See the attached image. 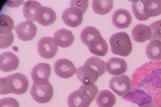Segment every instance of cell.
I'll return each mask as SVG.
<instances>
[{
	"mask_svg": "<svg viewBox=\"0 0 161 107\" xmlns=\"http://www.w3.org/2000/svg\"><path fill=\"white\" fill-rule=\"evenodd\" d=\"M105 62L99 58L92 57L86 60L83 66L77 69L75 74L83 84H94L98 77L105 72Z\"/></svg>",
	"mask_w": 161,
	"mask_h": 107,
	"instance_id": "cell-1",
	"label": "cell"
},
{
	"mask_svg": "<svg viewBox=\"0 0 161 107\" xmlns=\"http://www.w3.org/2000/svg\"><path fill=\"white\" fill-rule=\"evenodd\" d=\"M29 80L20 73H17L0 79V94L4 95L13 93L22 95L27 90Z\"/></svg>",
	"mask_w": 161,
	"mask_h": 107,
	"instance_id": "cell-2",
	"label": "cell"
},
{
	"mask_svg": "<svg viewBox=\"0 0 161 107\" xmlns=\"http://www.w3.org/2000/svg\"><path fill=\"white\" fill-rule=\"evenodd\" d=\"M98 89L94 84H83L78 90L70 94L68 99L69 107H89L95 99Z\"/></svg>",
	"mask_w": 161,
	"mask_h": 107,
	"instance_id": "cell-3",
	"label": "cell"
},
{
	"mask_svg": "<svg viewBox=\"0 0 161 107\" xmlns=\"http://www.w3.org/2000/svg\"><path fill=\"white\" fill-rule=\"evenodd\" d=\"M111 51L114 54L127 57L131 53L132 48L128 35L120 32L113 34L109 39Z\"/></svg>",
	"mask_w": 161,
	"mask_h": 107,
	"instance_id": "cell-4",
	"label": "cell"
},
{
	"mask_svg": "<svg viewBox=\"0 0 161 107\" xmlns=\"http://www.w3.org/2000/svg\"><path fill=\"white\" fill-rule=\"evenodd\" d=\"M14 23L9 16L5 14L0 16V48L5 49L10 46L14 40L12 30Z\"/></svg>",
	"mask_w": 161,
	"mask_h": 107,
	"instance_id": "cell-5",
	"label": "cell"
},
{
	"mask_svg": "<svg viewBox=\"0 0 161 107\" xmlns=\"http://www.w3.org/2000/svg\"><path fill=\"white\" fill-rule=\"evenodd\" d=\"M31 95L36 102L40 104L48 103L53 95V89L49 82L39 84L33 83L30 90Z\"/></svg>",
	"mask_w": 161,
	"mask_h": 107,
	"instance_id": "cell-6",
	"label": "cell"
},
{
	"mask_svg": "<svg viewBox=\"0 0 161 107\" xmlns=\"http://www.w3.org/2000/svg\"><path fill=\"white\" fill-rule=\"evenodd\" d=\"M110 89L118 96L124 97L132 91L130 79L125 75L113 76L110 80Z\"/></svg>",
	"mask_w": 161,
	"mask_h": 107,
	"instance_id": "cell-7",
	"label": "cell"
},
{
	"mask_svg": "<svg viewBox=\"0 0 161 107\" xmlns=\"http://www.w3.org/2000/svg\"><path fill=\"white\" fill-rule=\"evenodd\" d=\"M58 46L54 39L51 37H44L37 43V50L39 55L46 59L54 57L58 50Z\"/></svg>",
	"mask_w": 161,
	"mask_h": 107,
	"instance_id": "cell-8",
	"label": "cell"
},
{
	"mask_svg": "<svg viewBox=\"0 0 161 107\" xmlns=\"http://www.w3.org/2000/svg\"><path fill=\"white\" fill-rule=\"evenodd\" d=\"M53 70L58 76L64 79L71 78L76 71L75 67L73 63L67 59L58 60L53 65Z\"/></svg>",
	"mask_w": 161,
	"mask_h": 107,
	"instance_id": "cell-9",
	"label": "cell"
},
{
	"mask_svg": "<svg viewBox=\"0 0 161 107\" xmlns=\"http://www.w3.org/2000/svg\"><path fill=\"white\" fill-rule=\"evenodd\" d=\"M18 37L24 41H29L35 36L36 26L32 22L25 21L16 25L15 28Z\"/></svg>",
	"mask_w": 161,
	"mask_h": 107,
	"instance_id": "cell-10",
	"label": "cell"
},
{
	"mask_svg": "<svg viewBox=\"0 0 161 107\" xmlns=\"http://www.w3.org/2000/svg\"><path fill=\"white\" fill-rule=\"evenodd\" d=\"M51 73L50 65L47 63H39L35 65L31 72L34 83L36 84L47 82Z\"/></svg>",
	"mask_w": 161,
	"mask_h": 107,
	"instance_id": "cell-11",
	"label": "cell"
},
{
	"mask_svg": "<svg viewBox=\"0 0 161 107\" xmlns=\"http://www.w3.org/2000/svg\"><path fill=\"white\" fill-rule=\"evenodd\" d=\"M83 13L74 7L66 9L63 13L62 18L64 24L73 28H75L81 24Z\"/></svg>",
	"mask_w": 161,
	"mask_h": 107,
	"instance_id": "cell-12",
	"label": "cell"
},
{
	"mask_svg": "<svg viewBox=\"0 0 161 107\" xmlns=\"http://www.w3.org/2000/svg\"><path fill=\"white\" fill-rule=\"evenodd\" d=\"M19 64L18 58L11 52H5L0 55V69L2 72L14 71L18 68Z\"/></svg>",
	"mask_w": 161,
	"mask_h": 107,
	"instance_id": "cell-13",
	"label": "cell"
},
{
	"mask_svg": "<svg viewBox=\"0 0 161 107\" xmlns=\"http://www.w3.org/2000/svg\"><path fill=\"white\" fill-rule=\"evenodd\" d=\"M114 26L119 29L128 28L132 22V17L130 12L126 9L119 8L116 10L112 17Z\"/></svg>",
	"mask_w": 161,
	"mask_h": 107,
	"instance_id": "cell-14",
	"label": "cell"
},
{
	"mask_svg": "<svg viewBox=\"0 0 161 107\" xmlns=\"http://www.w3.org/2000/svg\"><path fill=\"white\" fill-rule=\"evenodd\" d=\"M128 65L126 61L122 59L113 57L106 63L107 72L112 75H119L126 71Z\"/></svg>",
	"mask_w": 161,
	"mask_h": 107,
	"instance_id": "cell-15",
	"label": "cell"
},
{
	"mask_svg": "<svg viewBox=\"0 0 161 107\" xmlns=\"http://www.w3.org/2000/svg\"><path fill=\"white\" fill-rule=\"evenodd\" d=\"M56 18V13L53 9L42 6L37 13L36 20L39 24L47 26L54 23Z\"/></svg>",
	"mask_w": 161,
	"mask_h": 107,
	"instance_id": "cell-16",
	"label": "cell"
},
{
	"mask_svg": "<svg viewBox=\"0 0 161 107\" xmlns=\"http://www.w3.org/2000/svg\"><path fill=\"white\" fill-rule=\"evenodd\" d=\"M123 99L126 101L137 104L141 107L152 101V97L142 89H137L131 91Z\"/></svg>",
	"mask_w": 161,
	"mask_h": 107,
	"instance_id": "cell-17",
	"label": "cell"
},
{
	"mask_svg": "<svg viewBox=\"0 0 161 107\" xmlns=\"http://www.w3.org/2000/svg\"><path fill=\"white\" fill-rule=\"evenodd\" d=\"M53 39L58 46L66 48L72 44L75 37L71 31L65 29L58 30L53 35Z\"/></svg>",
	"mask_w": 161,
	"mask_h": 107,
	"instance_id": "cell-18",
	"label": "cell"
},
{
	"mask_svg": "<svg viewBox=\"0 0 161 107\" xmlns=\"http://www.w3.org/2000/svg\"><path fill=\"white\" fill-rule=\"evenodd\" d=\"M131 35L134 41L139 43H143L151 37V31L149 26L139 23L133 28Z\"/></svg>",
	"mask_w": 161,
	"mask_h": 107,
	"instance_id": "cell-19",
	"label": "cell"
},
{
	"mask_svg": "<svg viewBox=\"0 0 161 107\" xmlns=\"http://www.w3.org/2000/svg\"><path fill=\"white\" fill-rule=\"evenodd\" d=\"M87 46L92 54L98 56H105L108 50V44L101 36L93 40Z\"/></svg>",
	"mask_w": 161,
	"mask_h": 107,
	"instance_id": "cell-20",
	"label": "cell"
},
{
	"mask_svg": "<svg viewBox=\"0 0 161 107\" xmlns=\"http://www.w3.org/2000/svg\"><path fill=\"white\" fill-rule=\"evenodd\" d=\"M42 6L36 1H29L24 3L23 8V14L27 21H36L37 13Z\"/></svg>",
	"mask_w": 161,
	"mask_h": 107,
	"instance_id": "cell-21",
	"label": "cell"
},
{
	"mask_svg": "<svg viewBox=\"0 0 161 107\" xmlns=\"http://www.w3.org/2000/svg\"><path fill=\"white\" fill-rule=\"evenodd\" d=\"M96 102L99 107H113L116 103V99L111 91L104 90L99 93Z\"/></svg>",
	"mask_w": 161,
	"mask_h": 107,
	"instance_id": "cell-22",
	"label": "cell"
},
{
	"mask_svg": "<svg viewBox=\"0 0 161 107\" xmlns=\"http://www.w3.org/2000/svg\"><path fill=\"white\" fill-rule=\"evenodd\" d=\"M146 54L147 58L154 61L161 60V42L155 40L152 41L147 45Z\"/></svg>",
	"mask_w": 161,
	"mask_h": 107,
	"instance_id": "cell-23",
	"label": "cell"
},
{
	"mask_svg": "<svg viewBox=\"0 0 161 107\" xmlns=\"http://www.w3.org/2000/svg\"><path fill=\"white\" fill-rule=\"evenodd\" d=\"M114 2L112 0H102L93 1L92 7L95 13L100 15H104L108 14L113 8Z\"/></svg>",
	"mask_w": 161,
	"mask_h": 107,
	"instance_id": "cell-24",
	"label": "cell"
},
{
	"mask_svg": "<svg viewBox=\"0 0 161 107\" xmlns=\"http://www.w3.org/2000/svg\"><path fill=\"white\" fill-rule=\"evenodd\" d=\"M101 36L100 32L92 26H87L80 34L82 42L87 46L96 38Z\"/></svg>",
	"mask_w": 161,
	"mask_h": 107,
	"instance_id": "cell-25",
	"label": "cell"
},
{
	"mask_svg": "<svg viewBox=\"0 0 161 107\" xmlns=\"http://www.w3.org/2000/svg\"><path fill=\"white\" fill-rule=\"evenodd\" d=\"M131 1L132 11L135 17L139 21L148 19L145 11V1L138 0Z\"/></svg>",
	"mask_w": 161,
	"mask_h": 107,
	"instance_id": "cell-26",
	"label": "cell"
},
{
	"mask_svg": "<svg viewBox=\"0 0 161 107\" xmlns=\"http://www.w3.org/2000/svg\"><path fill=\"white\" fill-rule=\"evenodd\" d=\"M146 14L149 18L161 14V0L145 1Z\"/></svg>",
	"mask_w": 161,
	"mask_h": 107,
	"instance_id": "cell-27",
	"label": "cell"
},
{
	"mask_svg": "<svg viewBox=\"0 0 161 107\" xmlns=\"http://www.w3.org/2000/svg\"><path fill=\"white\" fill-rule=\"evenodd\" d=\"M149 27L151 31L149 41L157 40L161 42V20L153 22Z\"/></svg>",
	"mask_w": 161,
	"mask_h": 107,
	"instance_id": "cell-28",
	"label": "cell"
},
{
	"mask_svg": "<svg viewBox=\"0 0 161 107\" xmlns=\"http://www.w3.org/2000/svg\"><path fill=\"white\" fill-rule=\"evenodd\" d=\"M0 107H19V105L16 99L9 97L0 100Z\"/></svg>",
	"mask_w": 161,
	"mask_h": 107,
	"instance_id": "cell-29",
	"label": "cell"
},
{
	"mask_svg": "<svg viewBox=\"0 0 161 107\" xmlns=\"http://www.w3.org/2000/svg\"><path fill=\"white\" fill-rule=\"evenodd\" d=\"M88 1H71L70 7L77 8L84 14L88 8Z\"/></svg>",
	"mask_w": 161,
	"mask_h": 107,
	"instance_id": "cell-30",
	"label": "cell"
},
{
	"mask_svg": "<svg viewBox=\"0 0 161 107\" xmlns=\"http://www.w3.org/2000/svg\"><path fill=\"white\" fill-rule=\"evenodd\" d=\"M141 107H157L154 104H145Z\"/></svg>",
	"mask_w": 161,
	"mask_h": 107,
	"instance_id": "cell-31",
	"label": "cell"
}]
</instances>
